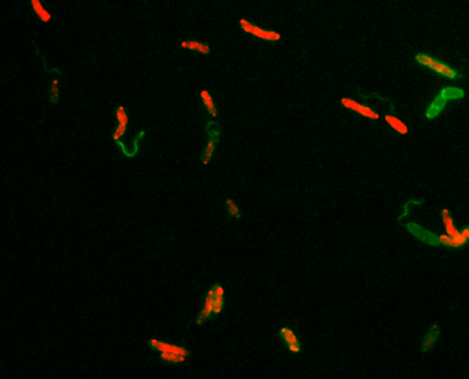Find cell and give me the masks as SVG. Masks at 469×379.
I'll list each match as a JSON object with an SVG mask.
<instances>
[{
  "instance_id": "6da1fadb",
  "label": "cell",
  "mask_w": 469,
  "mask_h": 379,
  "mask_svg": "<svg viewBox=\"0 0 469 379\" xmlns=\"http://www.w3.org/2000/svg\"><path fill=\"white\" fill-rule=\"evenodd\" d=\"M416 61L421 65L428 67L429 69L435 72L440 76L448 79H455L458 77L457 71L452 68L450 65L446 64V62H442L438 59H435L433 57L430 56L429 54H416Z\"/></svg>"
},
{
  "instance_id": "7a4b0ae2",
  "label": "cell",
  "mask_w": 469,
  "mask_h": 379,
  "mask_svg": "<svg viewBox=\"0 0 469 379\" xmlns=\"http://www.w3.org/2000/svg\"><path fill=\"white\" fill-rule=\"evenodd\" d=\"M239 24L241 29L246 33L251 34L259 39L268 40V41H278L281 38V35L277 31L264 30L262 28H260L259 26L249 22L248 20H246V19H241L239 20Z\"/></svg>"
},
{
  "instance_id": "3957f363",
  "label": "cell",
  "mask_w": 469,
  "mask_h": 379,
  "mask_svg": "<svg viewBox=\"0 0 469 379\" xmlns=\"http://www.w3.org/2000/svg\"><path fill=\"white\" fill-rule=\"evenodd\" d=\"M149 346L155 352L159 353H173L179 356H185L186 358L190 355V352L185 347L170 344L158 339H150L149 340Z\"/></svg>"
},
{
  "instance_id": "277c9868",
  "label": "cell",
  "mask_w": 469,
  "mask_h": 379,
  "mask_svg": "<svg viewBox=\"0 0 469 379\" xmlns=\"http://www.w3.org/2000/svg\"><path fill=\"white\" fill-rule=\"evenodd\" d=\"M341 103H342V105H343L345 108L351 109V110H353L355 112L358 113V114L361 115V116L369 118L370 120H378V119H379L378 113L376 112L374 109H372V108H369V107H367V106H364V105H362L360 103L353 100H351V99L343 98V99L341 100Z\"/></svg>"
},
{
  "instance_id": "5b68a950",
  "label": "cell",
  "mask_w": 469,
  "mask_h": 379,
  "mask_svg": "<svg viewBox=\"0 0 469 379\" xmlns=\"http://www.w3.org/2000/svg\"><path fill=\"white\" fill-rule=\"evenodd\" d=\"M443 222L446 228V232L447 235L454 239H459L463 237L464 235H469V227H465L461 232L458 231L454 225L453 218L450 214V211L447 209H444L441 212Z\"/></svg>"
},
{
  "instance_id": "8992f818",
  "label": "cell",
  "mask_w": 469,
  "mask_h": 379,
  "mask_svg": "<svg viewBox=\"0 0 469 379\" xmlns=\"http://www.w3.org/2000/svg\"><path fill=\"white\" fill-rule=\"evenodd\" d=\"M408 230L411 233H413L419 240H423V242L431 244V245H439V236L432 234L431 232L426 231L419 225L414 223H409L407 225Z\"/></svg>"
},
{
  "instance_id": "52a82bcc",
  "label": "cell",
  "mask_w": 469,
  "mask_h": 379,
  "mask_svg": "<svg viewBox=\"0 0 469 379\" xmlns=\"http://www.w3.org/2000/svg\"><path fill=\"white\" fill-rule=\"evenodd\" d=\"M280 336L283 340L288 350L293 354L300 353V344L295 333L289 327H283L280 330Z\"/></svg>"
},
{
  "instance_id": "ba28073f",
  "label": "cell",
  "mask_w": 469,
  "mask_h": 379,
  "mask_svg": "<svg viewBox=\"0 0 469 379\" xmlns=\"http://www.w3.org/2000/svg\"><path fill=\"white\" fill-rule=\"evenodd\" d=\"M115 117L118 124L113 132V139L115 140V141H117L127 132V128L129 124V116L123 106H119L116 108Z\"/></svg>"
},
{
  "instance_id": "9c48e42d",
  "label": "cell",
  "mask_w": 469,
  "mask_h": 379,
  "mask_svg": "<svg viewBox=\"0 0 469 379\" xmlns=\"http://www.w3.org/2000/svg\"><path fill=\"white\" fill-rule=\"evenodd\" d=\"M213 310H214V292H213V289L211 287L209 289L207 294L206 296L204 307H203V309L201 310L200 313L198 314L197 319H196L197 325L204 324L208 319H210L211 316L214 314Z\"/></svg>"
},
{
  "instance_id": "30bf717a",
  "label": "cell",
  "mask_w": 469,
  "mask_h": 379,
  "mask_svg": "<svg viewBox=\"0 0 469 379\" xmlns=\"http://www.w3.org/2000/svg\"><path fill=\"white\" fill-rule=\"evenodd\" d=\"M446 102L447 100H445L441 95L437 96L434 99V100L431 102V105L426 109L425 117L429 120L436 118L443 111V109L446 108Z\"/></svg>"
},
{
  "instance_id": "8fae6325",
  "label": "cell",
  "mask_w": 469,
  "mask_h": 379,
  "mask_svg": "<svg viewBox=\"0 0 469 379\" xmlns=\"http://www.w3.org/2000/svg\"><path fill=\"white\" fill-rule=\"evenodd\" d=\"M214 292V310L213 313L218 315L222 312L225 305V290L223 286L219 284H216L212 286Z\"/></svg>"
},
{
  "instance_id": "7c38bea8",
  "label": "cell",
  "mask_w": 469,
  "mask_h": 379,
  "mask_svg": "<svg viewBox=\"0 0 469 379\" xmlns=\"http://www.w3.org/2000/svg\"><path fill=\"white\" fill-rule=\"evenodd\" d=\"M439 335H440V329H439L438 325H431L429 332L425 335L423 344H422V348H423L424 353H427L428 351H430L433 347L435 341L438 339Z\"/></svg>"
},
{
  "instance_id": "4fadbf2b",
  "label": "cell",
  "mask_w": 469,
  "mask_h": 379,
  "mask_svg": "<svg viewBox=\"0 0 469 379\" xmlns=\"http://www.w3.org/2000/svg\"><path fill=\"white\" fill-rule=\"evenodd\" d=\"M469 240V235H464L463 237L459 238V239H454V238H452V237H450L449 235H446V234H442V235L439 236L440 244H443L446 247H461L463 245H465Z\"/></svg>"
},
{
  "instance_id": "5bb4252c",
  "label": "cell",
  "mask_w": 469,
  "mask_h": 379,
  "mask_svg": "<svg viewBox=\"0 0 469 379\" xmlns=\"http://www.w3.org/2000/svg\"><path fill=\"white\" fill-rule=\"evenodd\" d=\"M31 5L34 13L42 22L47 23L52 20V14L43 7L40 0H31Z\"/></svg>"
},
{
  "instance_id": "9a60e30c",
  "label": "cell",
  "mask_w": 469,
  "mask_h": 379,
  "mask_svg": "<svg viewBox=\"0 0 469 379\" xmlns=\"http://www.w3.org/2000/svg\"><path fill=\"white\" fill-rule=\"evenodd\" d=\"M440 95L447 101L461 100L465 97V91L461 88H458V87L446 86L441 90Z\"/></svg>"
},
{
  "instance_id": "2e32d148",
  "label": "cell",
  "mask_w": 469,
  "mask_h": 379,
  "mask_svg": "<svg viewBox=\"0 0 469 379\" xmlns=\"http://www.w3.org/2000/svg\"><path fill=\"white\" fill-rule=\"evenodd\" d=\"M181 46L190 51L198 52L202 54H208L211 51L209 45L197 40H185L181 43Z\"/></svg>"
},
{
  "instance_id": "e0dca14e",
  "label": "cell",
  "mask_w": 469,
  "mask_h": 379,
  "mask_svg": "<svg viewBox=\"0 0 469 379\" xmlns=\"http://www.w3.org/2000/svg\"><path fill=\"white\" fill-rule=\"evenodd\" d=\"M385 120L393 128L394 131L399 132L401 135H405L409 132V128H408L407 125L396 117L387 115V116H385Z\"/></svg>"
},
{
  "instance_id": "ac0fdd59",
  "label": "cell",
  "mask_w": 469,
  "mask_h": 379,
  "mask_svg": "<svg viewBox=\"0 0 469 379\" xmlns=\"http://www.w3.org/2000/svg\"><path fill=\"white\" fill-rule=\"evenodd\" d=\"M200 96L205 107L207 109L208 113L212 117H216L217 109L211 94L209 93L207 90H203L201 92Z\"/></svg>"
},
{
  "instance_id": "d6986e66",
  "label": "cell",
  "mask_w": 469,
  "mask_h": 379,
  "mask_svg": "<svg viewBox=\"0 0 469 379\" xmlns=\"http://www.w3.org/2000/svg\"><path fill=\"white\" fill-rule=\"evenodd\" d=\"M216 142H217V140L216 136H212L208 140L207 145L202 155V162L204 164H208L211 161L214 153L216 151Z\"/></svg>"
},
{
  "instance_id": "ffe728a7",
  "label": "cell",
  "mask_w": 469,
  "mask_h": 379,
  "mask_svg": "<svg viewBox=\"0 0 469 379\" xmlns=\"http://www.w3.org/2000/svg\"><path fill=\"white\" fill-rule=\"evenodd\" d=\"M161 360L168 364H178L184 363L186 359L185 356H179L173 353H160Z\"/></svg>"
},
{
  "instance_id": "44dd1931",
  "label": "cell",
  "mask_w": 469,
  "mask_h": 379,
  "mask_svg": "<svg viewBox=\"0 0 469 379\" xmlns=\"http://www.w3.org/2000/svg\"><path fill=\"white\" fill-rule=\"evenodd\" d=\"M225 208H226V210H227L228 214H229L232 218H234V219H239V218L241 217V212H240L239 206L237 205V203L234 201L233 199H226V201H225Z\"/></svg>"
},
{
  "instance_id": "7402d4cb",
  "label": "cell",
  "mask_w": 469,
  "mask_h": 379,
  "mask_svg": "<svg viewBox=\"0 0 469 379\" xmlns=\"http://www.w3.org/2000/svg\"><path fill=\"white\" fill-rule=\"evenodd\" d=\"M59 95H60L59 81H58V79H54L52 81V85H51L50 91H49V98H50L51 103L55 104L59 100Z\"/></svg>"
}]
</instances>
